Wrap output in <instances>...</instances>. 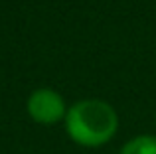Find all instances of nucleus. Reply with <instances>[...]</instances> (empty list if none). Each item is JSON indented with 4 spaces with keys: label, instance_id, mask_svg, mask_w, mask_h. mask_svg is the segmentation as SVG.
Segmentation results:
<instances>
[{
    "label": "nucleus",
    "instance_id": "nucleus-3",
    "mask_svg": "<svg viewBox=\"0 0 156 154\" xmlns=\"http://www.w3.org/2000/svg\"><path fill=\"white\" fill-rule=\"evenodd\" d=\"M119 154H156V136L138 135L122 144Z\"/></svg>",
    "mask_w": 156,
    "mask_h": 154
},
{
    "label": "nucleus",
    "instance_id": "nucleus-1",
    "mask_svg": "<svg viewBox=\"0 0 156 154\" xmlns=\"http://www.w3.org/2000/svg\"><path fill=\"white\" fill-rule=\"evenodd\" d=\"M119 128L117 111L107 101L83 99L67 109L65 131L75 144L97 148L107 144Z\"/></svg>",
    "mask_w": 156,
    "mask_h": 154
},
{
    "label": "nucleus",
    "instance_id": "nucleus-2",
    "mask_svg": "<svg viewBox=\"0 0 156 154\" xmlns=\"http://www.w3.org/2000/svg\"><path fill=\"white\" fill-rule=\"evenodd\" d=\"M26 111L32 121L40 124H55L65 119L67 109H65V101L53 89H36L26 103Z\"/></svg>",
    "mask_w": 156,
    "mask_h": 154
}]
</instances>
